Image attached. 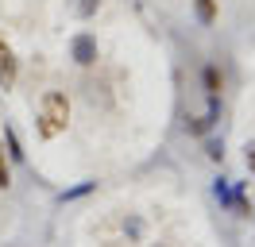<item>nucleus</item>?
<instances>
[{
	"instance_id": "f257e3e1",
	"label": "nucleus",
	"mask_w": 255,
	"mask_h": 247,
	"mask_svg": "<svg viewBox=\"0 0 255 247\" xmlns=\"http://www.w3.org/2000/svg\"><path fill=\"white\" fill-rule=\"evenodd\" d=\"M66 124H70V101H66V93L50 89L43 97V112H39V135L54 139L58 131H66Z\"/></svg>"
},
{
	"instance_id": "f03ea898",
	"label": "nucleus",
	"mask_w": 255,
	"mask_h": 247,
	"mask_svg": "<svg viewBox=\"0 0 255 247\" xmlns=\"http://www.w3.org/2000/svg\"><path fill=\"white\" fill-rule=\"evenodd\" d=\"M16 74H19V62H16V54H12V46L0 39V85L12 89V85H16Z\"/></svg>"
},
{
	"instance_id": "7ed1b4c3",
	"label": "nucleus",
	"mask_w": 255,
	"mask_h": 247,
	"mask_svg": "<svg viewBox=\"0 0 255 247\" xmlns=\"http://www.w3.org/2000/svg\"><path fill=\"white\" fill-rule=\"evenodd\" d=\"M74 58H78L81 66L97 62V43L89 39V35H78V39H74Z\"/></svg>"
},
{
	"instance_id": "20e7f679",
	"label": "nucleus",
	"mask_w": 255,
	"mask_h": 247,
	"mask_svg": "<svg viewBox=\"0 0 255 247\" xmlns=\"http://www.w3.org/2000/svg\"><path fill=\"white\" fill-rule=\"evenodd\" d=\"M201 81H205V93H209V97H221L224 77H221V70H217V66H205V70H201Z\"/></svg>"
},
{
	"instance_id": "39448f33",
	"label": "nucleus",
	"mask_w": 255,
	"mask_h": 247,
	"mask_svg": "<svg viewBox=\"0 0 255 247\" xmlns=\"http://www.w3.org/2000/svg\"><path fill=\"white\" fill-rule=\"evenodd\" d=\"M193 12H197V19H201L205 27H213V23H217V12H221V8H217V0H193Z\"/></svg>"
},
{
	"instance_id": "423d86ee",
	"label": "nucleus",
	"mask_w": 255,
	"mask_h": 247,
	"mask_svg": "<svg viewBox=\"0 0 255 247\" xmlns=\"http://www.w3.org/2000/svg\"><path fill=\"white\" fill-rule=\"evenodd\" d=\"M209 127H213V112H209V116H190V120H186V131H190V135H205Z\"/></svg>"
},
{
	"instance_id": "0eeeda50",
	"label": "nucleus",
	"mask_w": 255,
	"mask_h": 247,
	"mask_svg": "<svg viewBox=\"0 0 255 247\" xmlns=\"http://www.w3.org/2000/svg\"><path fill=\"white\" fill-rule=\"evenodd\" d=\"M12 185V166L4 162V151H0V189H8Z\"/></svg>"
},
{
	"instance_id": "6e6552de",
	"label": "nucleus",
	"mask_w": 255,
	"mask_h": 247,
	"mask_svg": "<svg viewBox=\"0 0 255 247\" xmlns=\"http://www.w3.org/2000/svg\"><path fill=\"white\" fill-rule=\"evenodd\" d=\"M248 170H252V174H255V143H252V147H248Z\"/></svg>"
}]
</instances>
